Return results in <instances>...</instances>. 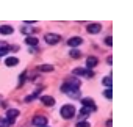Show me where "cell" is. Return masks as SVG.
Wrapping results in <instances>:
<instances>
[{"label":"cell","mask_w":133,"mask_h":127,"mask_svg":"<svg viewBox=\"0 0 133 127\" xmlns=\"http://www.w3.org/2000/svg\"><path fill=\"white\" fill-rule=\"evenodd\" d=\"M61 91H63L64 94L74 97V99H78V97H80V88H77V86H74V85H69L68 82L61 86Z\"/></svg>","instance_id":"6da1fadb"},{"label":"cell","mask_w":133,"mask_h":127,"mask_svg":"<svg viewBox=\"0 0 133 127\" xmlns=\"http://www.w3.org/2000/svg\"><path fill=\"white\" fill-rule=\"evenodd\" d=\"M59 113H61V116L64 119H71L75 115V108H74V105H64V107H61V111Z\"/></svg>","instance_id":"7a4b0ae2"},{"label":"cell","mask_w":133,"mask_h":127,"mask_svg":"<svg viewBox=\"0 0 133 127\" xmlns=\"http://www.w3.org/2000/svg\"><path fill=\"white\" fill-rule=\"evenodd\" d=\"M59 39H61V36H59V35H56V33H47V35L44 36V41H45L47 44H50V46H53V44L59 42Z\"/></svg>","instance_id":"3957f363"},{"label":"cell","mask_w":133,"mask_h":127,"mask_svg":"<svg viewBox=\"0 0 133 127\" xmlns=\"http://www.w3.org/2000/svg\"><path fill=\"white\" fill-rule=\"evenodd\" d=\"M100 30H102V25L100 24H89L86 27V31L89 35H97V33H100Z\"/></svg>","instance_id":"277c9868"},{"label":"cell","mask_w":133,"mask_h":127,"mask_svg":"<svg viewBox=\"0 0 133 127\" xmlns=\"http://www.w3.org/2000/svg\"><path fill=\"white\" fill-rule=\"evenodd\" d=\"M31 124H33V125H39V127H45L47 118H45V116H35L33 121H31Z\"/></svg>","instance_id":"5b68a950"},{"label":"cell","mask_w":133,"mask_h":127,"mask_svg":"<svg viewBox=\"0 0 133 127\" xmlns=\"http://www.w3.org/2000/svg\"><path fill=\"white\" fill-rule=\"evenodd\" d=\"M82 105H83L85 108H91L92 111H96V110H97L96 102H94L92 99H88V97H86V99H82Z\"/></svg>","instance_id":"8992f818"},{"label":"cell","mask_w":133,"mask_h":127,"mask_svg":"<svg viewBox=\"0 0 133 127\" xmlns=\"http://www.w3.org/2000/svg\"><path fill=\"white\" fill-rule=\"evenodd\" d=\"M74 74H75V75H86V77H92V75H94L92 71H88V69H83V68L74 69Z\"/></svg>","instance_id":"52a82bcc"},{"label":"cell","mask_w":133,"mask_h":127,"mask_svg":"<svg viewBox=\"0 0 133 127\" xmlns=\"http://www.w3.org/2000/svg\"><path fill=\"white\" fill-rule=\"evenodd\" d=\"M82 42H83V39H82L80 36H72V38H69V41H68V44H69L71 47H78Z\"/></svg>","instance_id":"ba28073f"},{"label":"cell","mask_w":133,"mask_h":127,"mask_svg":"<svg viewBox=\"0 0 133 127\" xmlns=\"http://www.w3.org/2000/svg\"><path fill=\"white\" fill-rule=\"evenodd\" d=\"M16 65H19V58H16V56H6V60H5V66L13 68V66H16Z\"/></svg>","instance_id":"9c48e42d"},{"label":"cell","mask_w":133,"mask_h":127,"mask_svg":"<svg viewBox=\"0 0 133 127\" xmlns=\"http://www.w3.org/2000/svg\"><path fill=\"white\" fill-rule=\"evenodd\" d=\"M19 116V110H8L6 111V119L10 122H14V119Z\"/></svg>","instance_id":"30bf717a"},{"label":"cell","mask_w":133,"mask_h":127,"mask_svg":"<svg viewBox=\"0 0 133 127\" xmlns=\"http://www.w3.org/2000/svg\"><path fill=\"white\" fill-rule=\"evenodd\" d=\"M41 102L45 105V107H52L55 104V99L50 97V96H41Z\"/></svg>","instance_id":"8fae6325"},{"label":"cell","mask_w":133,"mask_h":127,"mask_svg":"<svg viewBox=\"0 0 133 127\" xmlns=\"http://www.w3.org/2000/svg\"><path fill=\"white\" fill-rule=\"evenodd\" d=\"M96 65H97V58H96V56H89V58L86 60V68H88V71L92 69Z\"/></svg>","instance_id":"7c38bea8"},{"label":"cell","mask_w":133,"mask_h":127,"mask_svg":"<svg viewBox=\"0 0 133 127\" xmlns=\"http://www.w3.org/2000/svg\"><path fill=\"white\" fill-rule=\"evenodd\" d=\"M13 31H14V28L11 25H2V27H0V33H2V35H11Z\"/></svg>","instance_id":"4fadbf2b"},{"label":"cell","mask_w":133,"mask_h":127,"mask_svg":"<svg viewBox=\"0 0 133 127\" xmlns=\"http://www.w3.org/2000/svg\"><path fill=\"white\" fill-rule=\"evenodd\" d=\"M25 42H27L28 46H38V38H35V36H27Z\"/></svg>","instance_id":"5bb4252c"},{"label":"cell","mask_w":133,"mask_h":127,"mask_svg":"<svg viewBox=\"0 0 133 127\" xmlns=\"http://www.w3.org/2000/svg\"><path fill=\"white\" fill-rule=\"evenodd\" d=\"M91 111H92L91 108H85V107H83V108L80 110V119H85V118H88V115H89Z\"/></svg>","instance_id":"9a60e30c"},{"label":"cell","mask_w":133,"mask_h":127,"mask_svg":"<svg viewBox=\"0 0 133 127\" xmlns=\"http://www.w3.org/2000/svg\"><path fill=\"white\" fill-rule=\"evenodd\" d=\"M39 71H42V72H52V71H53V66H50V65H42V66H39Z\"/></svg>","instance_id":"2e32d148"},{"label":"cell","mask_w":133,"mask_h":127,"mask_svg":"<svg viewBox=\"0 0 133 127\" xmlns=\"http://www.w3.org/2000/svg\"><path fill=\"white\" fill-rule=\"evenodd\" d=\"M38 96H39V90H38V91H35L33 94H30V96H27V97H25V102H31V100H35V99H36Z\"/></svg>","instance_id":"e0dca14e"},{"label":"cell","mask_w":133,"mask_h":127,"mask_svg":"<svg viewBox=\"0 0 133 127\" xmlns=\"http://www.w3.org/2000/svg\"><path fill=\"white\" fill-rule=\"evenodd\" d=\"M68 83H69V85H74V86H77V88H80V80H78V79L71 77V79L68 80Z\"/></svg>","instance_id":"ac0fdd59"},{"label":"cell","mask_w":133,"mask_h":127,"mask_svg":"<svg viewBox=\"0 0 133 127\" xmlns=\"http://www.w3.org/2000/svg\"><path fill=\"white\" fill-rule=\"evenodd\" d=\"M8 52H10V47H8V46H3V47H0V56H5Z\"/></svg>","instance_id":"d6986e66"},{"label":"cell","mask_w":133,"mask_h":127,"mask_svg":"<svg viewBox=\"0 0 133 127\" xmlns=\"http://www.w3.org/2000/svg\"><path fill=\"white\" fill-rule=\"evenodd\" d=\"M69 53H71V56H72V58H80V56H82V53H80V52H78L77 49H74V50H71Z\"/></svg>","instance_id":"ffe728a7"},{"label":"cell","mask_w":133,"mask_h":127,"mask_svg":"<svg viewBox=\"0 0 133 127\" xmlns=\"http://www.w3.org/2000/svg\"><path fill=\"white\" fill-rule=\"evenodd\" d=\"M102 83H103L105 86H108V88H110V86H111V77H110V75H108V77H105V79L102 80Z\"/></svg>","instance_id":"44dd1931"},{"label":"cell","mask_w":133,"mask_h":127,"mask_svg":"<svg viewBox=\"0 0 133 127\" xmlns=\"http://www.w3.org/2000/svg\"><path fill=\"white\" fill-rule=\"evenodd\" d=\"M103 96H105L107 99H113V94H111V88L105 90V91H103Z\"/></svg>","instance_id":"7402d4cb"},{"label":"cell","mask_w":133,"mask_h":127,"mask_svg":"<svg viewBox=\"0 0 133 127\" xmlns=\"http://www.w3.org/2000/svg\"><path fill=\"white\" fill-rule=\"evenodd\" d=\"M77 127H91V124L86 121H80V122H77Z\"/></svg>","instance_id":"603a6c76"},{"label":"cell","mask_w":133,"mask_h":127,"mask_svg":"<svg viewBox=\"0 0 133 127\" xmlns=\"http://www.w3.org/2000/svg\"><path fill=\"white\" fill-rule=\"evenodd\" d=\"M33 31H36V28H22V33H25V35H30V33H33Z\"/></svg>","instance_id":"cb8c5ba5"},{"label":"cell","mask_w":133,"mask_h":127,"mask_svg":"<svg viewBox=\"0 0 133 127\" xmlns=\"http://www.w3.org/2000/svg\"><path fill=\"white\" fill-rule=\"evenodd\" d=\"M103 41H105V44H107V46H111V44H113V38H111V36H107Z\"/></svg>","instance_id":"d4e9b609"},{"label":"cell","mask_w":133,"mask_h":127,"mask_svg":"<svg viewBox=\"0 0 133 127\" xmlns=\"http://www.w3.org/2000/svg\"><path fill=\"white\" fill-rule=\"evenodd\" d=\"M25 75H27V72H22V75L19 77V86H21V85L25 82Z\"/></svg>","instance_id":"484cf974"},{"label":"cell","mask_w":133,"mask_h":127,"mask_svg":"<svg viewBox=\"0 0 133 127\" xmlns=\"http://www.w3.org/2000/svg\"><path fill=\"white\" fill-rule=\"evenodd\" d=\"M111 125H113V121H111V119H108V121H107V127H111Z\"/></svg>","instance_id":"4316f807"},{"label":"cell","mask_w":133,"mask_h":127,"mask_svg":"<svg viewBox=\"0 0 133 127\" xmlns=\"http://www.w3.org/2000/svg\"><path fill=\"white\" fill-rule=\"evenodd\" d=\"M0 127H2V125H0Z\"/></svg>","instance_id":"83f0119b"}]
</instances>
